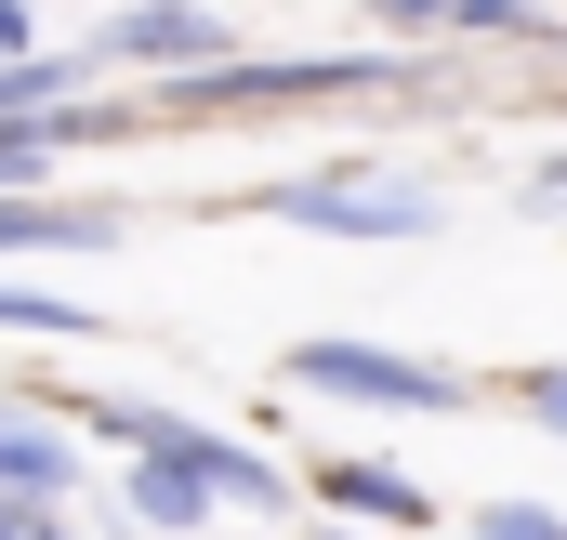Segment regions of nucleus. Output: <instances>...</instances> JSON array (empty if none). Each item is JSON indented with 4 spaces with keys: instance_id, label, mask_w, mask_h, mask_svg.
I'll use <instances>...</instances> for the list:
<instances>
[{
    "instance_id": "obj_1",
    "label": "nucleus",
    "mask_w": 567,
    "mask_h": 540,
    "mask_svg": "<svg viewBox=\"0 0 567 540\" xmlns=\"http://www.w3.org/2000/svg\"><path fill=\"white\" fill-rule=\"evenodd\" d=\"M290 383L303 396H357V408H462V383L449 370H423V356H396V343H290Z\"/></svg>"
},
{
    "instance_id": "obj_2",
    "label": "nucleus",
    "mask_w": 567,
    "mask_h": 540,
    "mask_svg": "<svg viewBox=\"0 0 567 540\" xmlns=\"http://www.w3.org/2000/svg\"><path fill=\"white\" fill-rule=\"evenodd\" d=\"M265 211L278 225H330V238H435V198L423 185H383V172L370 185L357 172L343 185H265Z\"/></svg>"
},
{
    "instance_id": "obj_3",
    "label": "nucleus",
    "mask_w": 567,
    "mask_h": 540,
    "mask_svg": "<svg viewBox=\"0 0 567 540\" xmlns=\"http://www.w3.org/2000/svg\"><path fill=\"white\" fill-rule=\"evenodd\" d=\"M106 66H225V27L198 13V0H133L120 27H106Z\"/></svg>"
},
{
    "instance_id": "obj_4",
    "label": "nucleus",
    "mask_w": 567,
    "mask_h": 540,
    "mask_svg": "<svg viewBox=\"0 0 567 540\" xmlns=\"http://www.w3.org/2000/svg\"><path fill=\"white\" fill-rule=\"evenodd\" d=\"M0 251H120L106 198H13L0 185Z\"/></svg>"
},
{
    "instance_id": "obj_5",
    "label": "nucleus",
    "mask_w": 567,
    "mask_h": 540,
    "mask_svg": "<svg viewBox=\"0 0 567 540\" xmlns=\"http://www.w3.org/2000/svg\"><path fill=\"white\" fill-rule=\"evenodd\" d=\"M0 488H27V501H66V488H80V448H66L53 422H13V408H0Z\"/></svg>"
},
{
    "instance_id": "obj_6",
    "label": "nucleus",
    "mask_w": 567,
    "mask_h": 540,
    "mask_svg": "<svg viewBox=\"0 0 567 540\" xmlns=\"http://www.w3.org/2000/svg\"><path fill=\"white\" fill-rule=\"evenodd\" d=\"M80 80H93L80 53H13V66H0V133H13V120H53V106H80Z\"/></svg>"
},
{
    "instance_id": "obj_7",
    "label": "nucleus",
    "mask_w": 567,
    "mask_h": 540,
    "mask_svg": "<svg viewBox=\"0 0 567 540\" xmlns=\"http://www.w3.org/2000/svg\"><path fill=\"white\" fill-rule=\"evenodd\" d=\"M330 501H343V515H383V528H423V488H410L396 461H330Z\"/></svg>"
},
{
    "instance_id": "obj_8",
    "label": "nucleus",
    "mask_w": 567,
    "mask_h": 540,
    "mask_svg": "<svg viewBox=\"0 0 567 540\" xmlns=\"http://www.w3.org/2000/svg\"><path fill=\"white\" fill-rule=\"evenodd\" d=\"M0 330H53V343H80L93 303H66V290H0Z\"/></svg>"
},
{
    "instance_id": "obj_9",
    "label": "nucleus",
    "mask_w": 567,
    "mask_h": 540,
    "mask_svg": "<svg viewBox=\"0 0 567 540\" xmlns=\"http://www.w3.org/2000/svg\"><path fill=\"white\" fill-rule=\"evenodd\" d=\"M475 540H567V515H542V501H488Z\"/></svg>"
},
{
    "instance_id": "obj_10",
    "label": "nucleus",
    "mask_w": 567,
    "mask_h": 540,
    "mask_svg": "<svg viewBox=\"0 0 567 540\" xmlns=\"http://www.w3.org/2000/svg\"><path fill=\"white\" fill-rule=\"evenodd\" d=\"M0 540H80L53 501H27V488H0Z\"/></svg>"
},
{
    "instance_id": "obj_11",
    "label": "nucleus",
    "mask_w": 567,
    "mask_h": 540,
    "mask_svg": "<svg viewBox=\"0 0 567 540\" xmlns=\"http://www.w3.org/2000/svg\"><path fill=\"white\" fill-rule=\"evenodd\" d=\"M528 422H555V435H567V370H528Z\"/></svg>"
},
{
    "instance_id": "obj_12",
    "label": "nucleus",
    "mask_w": 567,
    "mask_h": 540,
    "mask_svg": "<svg viewBox=\"0 0 567 540\" xmlns=\"http://www.w3.org/2000/svg\"><path fill=\"white\" fill-rule=\"evenodd\" d=\"M528 198H542V211H567V158H542V172H528Z\"/></svg>"
},
{
    "instance_id": "obj_13",
    "label": "nucleus",
    "mask_w": 567,
    "mask_h": 540,
    "mask_svg": "<svg viewBox=\"0 0 567 540\" xmlns=\"http://www.w3.org/2000/svg\"><path fill=\"white\" fill-rule=\"evenodd\" d=\"M13 53H27V0H0V66H13Z\"/></svg>"
}]
</instances>
